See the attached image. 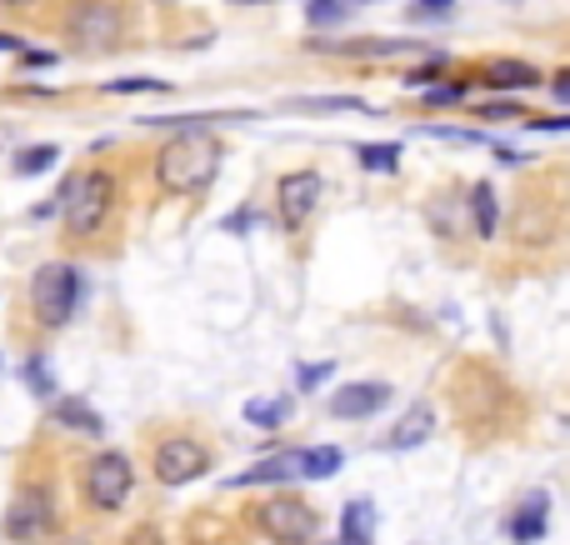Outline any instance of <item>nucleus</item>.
Instances as JSON below:
<instances>
[{
  "label": "nucleus",
  "mask_w": 570,
  "mask_h": 545,
  "mask_svg": "<svg viewBox=\"0 0 570 545\" xmlns=\"http://www.w3.org/2000/svg\"><path fill=\"white\" fill-rule=\"evenodd\" d=\"M221 161H226V145L215 135H176L155 151V180L170 196H201L221 176Z\"/></svg>",
  "instance_id": "1"
},
{
  "label": "nucleus",
  "mask_w": 570,
  "mask_h": 545,
  "mask_svg": "<svg viewBox=\"0 0 570 545\" xmlns=\"http://www.w3.org/2000/svg\"><path fill=\"white\" fill-rule=\"evenodd\" d=\"M60 205H66V236L95 240L116 215V176L110 170H81L60 190Z\"/></svg>",
  "instance_id": "2"
},
{
  "label": "nucleus",
  "mask_w": 570,
  "mask_h": 545,
  "mask_svg": "<svg viewBox=\"0 0 570 545\" xmlns=\"http://www.w3.org/2000/svg\"><path fill=\"white\" fill-rule=\"evenodd\" d=\"M81 306V271L66 261H50L31 275V316L46 325V331H60L66 320Z\"/></svg>",
  "instance_id": "3"
},
{
  "label": "nucleus",
  "mask_w": 570,
  "mask_h": 545,
  "mask_svg": "<svg viewBox=\"0 0 570 545\" xmlns=\"http://www.w3.org/2000/svg\"><path fill=\"white\" fill-rule=\"evenodd\" d=\"M66 36L81 56H106L126 40V5L120 0H81L66 21Z\"/></svg>",
  "instance_id": "4"
},
{
  "label": "nucleus",
  "mask_w": 570,
  "mask_h": 545,
  "mask_svg": "<svg viewBox=\"0 0 570 545\" xmlns=\"http://www.w3.org/2000/svg\"><path fill=\"white\" fill-rule=\"evenodd\" d=\"M250 521L261 525V535L271 545H316V535H321V516H316V510H310L300 496L261 500Z\"/></svg>",
  "instance_id": "5"
},
{
  "label": "nucleus",
  "mask_w": 570,
  "mask_h": 545,
  "mask_svg": "<svg viewBox=\"0 0 570 545\" xmlns=\"http://www.w3.org/2000/svg\"><path fill=\"white\" fill-rule=\"evenodd\" d=\"M81 490H85V506H91V510H120L126 500H131V490H135L131 455H120V451L91 455V461H85Z\"/></svg>",
  "instance_id": "6"
},
{
  "label": "nucleus",
  "mask_w": 570,
  "mask_h": 545,
  "mask_svg": "<svg viewBox=\"0 0 570 545\" xmlns=\"http://www.w3.org/2000/svg\"><path fill=\"white\" fill-rule=\"evenodd\" d=\"M151 471L161 486H190L211 471V451H205L195 436H166L151 455Z\"/></svg>",
  "instance_id": "7"
},
{
  "label": "nucleus",
  "mask_w": 570,
  "mask_h": 545,
  "mask_svg": "<svg viewBox=\"0 0 570 545\" xmlns=\"http://www.w3.org/2000/svg\"><path fill=\"white\" fill-rule=\"evenodd\" d=\"M56 535V500L46 490H21L5 510V541L11 545H46Z\"/></svg>",
  "instance_id": "8"
},
{
  "label": "nucleus",
  "mask_w": 570,
  "mask_h": 545,
  "mask_svg": "<svg viewBox=\"0 0 570 545\" xmlns=\"http://www.w3.org/2000/svg\"><path fill=\"white\" fill-rule=\"evenodd\" d=\"M321 196H325V176H321V170H290V176H281V186H275L281 221H285L290 230H300L310 215H316Z\"/></svg>",
  "instance_id": "9"
},
{
  "label": "nucleus",
  "mask_w": 570,
  "mask_h": 545,
  "mask_svg": "<svg viewBox=\"0 0 570 545\" xmlns=\"http://www.w3.org/2000/svg\"><path fill=\"white\" fill-rule=\"evenodd\" d=\"M391 405V386L385 380H351L331 395V415L335 420H366V415L385 411Z\"/></svg>",
  "instance_id": "10"
},
{
  "label": "nucleus",
  "mask_w": 570,
  "mask_h": 545,
  "mask_svg": "<svg viewBox=\"0 0 570 545\" xmlns=\"http://www.w3.org/2000/svg\"><path fill=\"white\" fill-rule=\"evenodd\" d=\"M331 56L345 60H391V56H430L420 40H405V36H360V40H331Z\"/></svg>",
  "instance_id": "11"
},
{
  "label": "nucleus",
  "mask_w": 570,
  "mask_h": 545,
  "mask_svg": "<svg viewBox=\"0 0 570 545\" xmlns=\"http://www.w3.org/2000/svg\"><path fill=\"white\" fill-rule=\"evenodd\" d=\"M430 430H436V405L420 401V405H411V411H405L401 420L391 426V436H385V451H416V446H426V440H430Z\"/></svg>",
  "instance_id": "12"
},
{
  "label": "nucleus",
  "mask_w": 570,
  "mask_h": 545,
  "mask_svg": "<svg viewBox=\"0 0 570 545\" xmlns=\"http://www.w3.org/2000/svg\"><path fill=\"white\" fill-rule=\"evenodd\" d=\"M300 475V451H275L265 461H256L250 471H240L230 486H285Z\"/></svg>",
  "instance_id": "13"
},
{
  "label": "nucleus",
  "mask_w": 570,
  "mask_h": 545,
  "mask_svg": "<svg viewBox=\"0 0 570 545\" xmlns=\"http://www.w3.org/2000/svg\"><path fill=\"white\" fill-rule=\"evenodd\" d=\"M541 81H546L541 66H531L521 56H496L486 66V85H496V91H535Z\"/></svg>",
  "instance_id": "14"
},
{
  "label": "nucleus",
  "mask_w": 570,
  "mask_h": 545,
  "mask_svg": "<svg viewBox=\"0 0 570 545\" xmlns=\"http://www.w3.org/2000/svg\"><path fill=\"white\" fill-rule=\"evenodd\" d=\"M546 516H550V500H546V490H535L531 500H521V510H515L511 521H506V531H511L515 545H531L546 535Z\"/></svg>",
  "instance_id": "15"
},
{
  "label": "nucleus",
  "mask_w": 570,
  "mask_h": 545,
  "mask_svg": "<svg viewBox=\"0 0 570 545\" xmlns=\"http://www.w3.org/2000/svg\"><path fill=\"white\" fill-rule=\"evenodd\" d=\"M230 120H250V110H195V116H145L141 126H155V131H205V126H230Z\"/></svg>",
  "instance_id": "16"
},
{
  "label": "nucleus",
  "mask_w": 570,
  "mask_h": 545,
  "mask_svg": "<svg viewBox=\"0 0 570 545\" xmlns=\"http://www.w3.org/2000/svg\"><path fill=\"white\" fill-rule=\"evenodd\" d=\"M471 221H475V236H496L500 226V201H496V186L490 180H475L471 186Z\"/></svg>",
  "instance_id": "17"
},
{
  "label": "nucleus",
  "mask_w": 570,
  "mask_h": 545,
  "mask_svg": "<svg viewBox=\"0 0 570 545\" xmlns=\"http://www.w3.org/2000/svg\"><path fill=\"white\" fill-rule=\"evenodd\" d=\"M341 545H370V535H376V506L370 500H351V506L341 510Z\"/></svg>",
  "instance_id": "18"
},
{
  "label": "nucleus",
  "mask_w": 570,
  "mask_h": 545,
  "mask_svg": "<svg viewBox=\"0 0 570 545\" xmlns=\"http://www.w3.org/2000/svg\"><path fill=\"white\" fill-rule=\"evenodd\" d=\"M341 465H345L341 446H316V451H300V475H306V481H325V475H335Z\"/></svg>",
  "instance_id": "19"
},
{
  "label": "nucleus",
  "mask_w": 570,
  "mask_h": 545,
  "mask_svg": "<svg viewBox=\"0 0 570 545\" xmlns=\"http://www.w3.org/2000/svg\"><path fill=\"white\" fill-rule=\"evenodd\" d=\"M356 161L360 170H370V176H395L401 170V145H356Z\"/></svg>",
  "instance_id": "20"
},
{
  "label": "nucleus",
  "mask_w": 570,
  "mask_h": 545,
  "mask_svg": "<svg viewBox=\"0 0 570 545\" xmlns=\"http://www.w3.org/2000/svg\"><path fill=\"white\" fill-rule=\"evenodd\" d=\"M290 110H316V116H331V110H356V116H370L366 100L356 95H306V100H290Z\"/></svg>",
  "instance_id": "21"
},
{
  "label": "nucleus",
  "mask_w": 570,
  "mask_h": 545,
  "mask_svg": "<svg viewBox=\"0 0 570 545\" xmlns=\"http://www.w3.org/2000/svg\"><path fill=\"white\" fill-rule=\"evenodd\" d=\"M56 161H60L56 145H25V151H15L11 170H15V176H46Z\"/></svg>",
  "instance_id": "22"
},
{
  "label": "nucleus",
  "mask_w": 570,
  "mask_h": 545,
  "mask_svg": "<svg viewBox=\"0 0 570 545\" xmlns=\"http://www.w3.org/2000/svg\"><path fill=\"white\" fill-rule=\"evenodd\" d=\"M285 415H290V401H285V395H271V401H250L246 405V420H250V426H261V430L285 426Z\"/></svg>",
  "instance_id": "23"
},
{
  "label": "nucleus",
  "mask_w": 570,
  "mask_h": 545,
  "mask_svg": "<svg viewBox=\"0 0 570 545\" xmlns=\"http://www.w3.org/2000/svg\"><path fill=\"white\" fill-rule=\"evenodd\" d=\"M356 11L351 0H310V11H306V21L316 25V31H331V25H341L345 15Z\"/></svg>",
  "instance_id": "24"
},
{
  "label": "nucleus",
  "mask_w": 570,
  "mask_h": 545,
  "mask_svg": "<svg viewBox=\"0 0 570 545\" xmlns=\"http://www.w3.org/2000/svg\"><path fill=\"white\" fill-rule=\"evenodd\" d=\"M56 420L60 426H75V430H100V415H95L91 405H81V401H60Z\"/></svg>",
  "instance_id": "25"
},
{
  "label": "nucleus",
  "mask_w": 570,
  "mask_h": 545,
  "mask_svg": "<svg viewBox=\"0 0 570 545\" xmlns=\"http://www.w3.org/2000/svg\"><path fill=\"white\" fill-rule=\"evenodd\" d=\"M420 100H426V106H436V110H455V106L465 100V81H455V85H430Z\"/></svg>",
  "instance_id": "26"
},
{
  "label": "nucleus",
  "mask_w": 570,
  "mask_h": 545,
  "mask_svg": "<svg viewBox=\"0 0 570 545\" xmlns=\"http://www.w3.org/2000/svg\"><path fill=\"white\" fill-rule=\"evenodd\" d=\"M455 0H411V21H451Z\"/></svg>",
  "instance_id": "27"
},
{
  "label": "nucleus",
  "mask_w": 570,
  "mask_h": 545,
  "mask_svg": "<svg viewBox=\"0 0 570 545\" xmlns=\"http://www.w3.org/2000/svg\"><path fill=\"white\" fill-rule=\"evenodd\" d=\"M446 60H451V56H446V50H430V60H426V66H416V71L405 75V81H411V85H430V81H436V71H440V66H446Z\"/></svg>",
  "instance_id": "28"
},
{
  "label": "nucleus",
  "mask_w": 570,
  "mask_h": 545,
  "mask_svg": "<svg viewBox=\"0 0 570 545\" xmlns=\"http://www.w3.org/2000/svg\"><path fill=\"white\" fill-rule=\"evenodd\" d=\"M331 370H335L331 360H316V366H300V370H296V376H300V391H316V386H321V380L331 376Z\"/></svg>",
  "instance_id": "29"
},
{
  "label": "nucleus",
  "mask_w": 570,
  "mask_h": 545,
  "mask_svg": "<svg viewBox=\"0 0 570 545\" xmlns=\"http://www.w3.org/2000/svg\"><path fill=\"white\" fill-rule=\"evenodd\" d=\"M25 380H31V391H36V395H50V370H46V360H25Z\"/></svg>",
  "instance_id": "30"
},
{
  "label": "nucleus",
  "mask_w": 570,
  "mask_h": 545,
  "mask_svg": "<svg viewBox=\"0 0 570 545\" xmlns=\"http://www.w3.org/2000/svg\"><path fill=\"white\" fill-rule=\"evenodd\" d=\"M116 91H166V81H151V75H131V81H116L110 85V95Z\"/></svg>",
  "instance_id": "31"
},
{
  "label": "nucleus",
  "mask_w": 570,
  "mask_h": 545,
  "mask_svg": "<svg viewBox=\"0 0 570 545\" xmlns=\"http://www.w3.org/2000/svg\"><path fill=\"white\" fill-rule=\"evenodd\" d=\"M480 116L486 120H511V116H521V106H515V100H490V106H480Z\"/></svg>",
  "instance_id": "32"
},
{
  "label": "nucleus",
  "mask_w": 570,
  "mask_h": 545,
  "mask_svg": "<svg viewBox=\"0 0 570 545\" xmlns=\"http://www.w3.org/2000/svg\"><path fill=\"white\" fill-rule=\"evenodd\" d=\"M531 131H570V116H535Z\"/></svg>",
  "instance_id": "33"
},
{
  "label": "nucleus",
  "mask_w": 570,
  "mask_h": 545,
  "mask_svg": "<svg viewBox=\"0 0 570 545\" xmlns=\"http://www.w3.org/2000/svg\"><path fill=\"white\" fill-rule=\"evenodd\" d=\"M550 91H556V100H566V106H570V66H566V71H556Z\"/></svg>",
  "instance_id": "34"
},
{
  "label": "nucleus",
  "mask_w": 570,
  "mask_h": 545,
  "mask_svg": "<svg viewBox=\"0 0 570 545\" xmlns=\"http://www.w3.org/2000/svg\"><path fill=\"white\" fill-rule=\"evenodd\" d=\"M60 56H50V50H31V56H25V66H56Z\"/></svg>",
  "instance_id": "35"
},
{
  "label": "nucleus",
  "mask_w": 570,
  "mask_h": 545,
  "mask_svg": "<svg viewBox=\"0 0 570 545\" xmlns=\"http://www.w3.org/2000/svg\"><path fill=\"white\" fill-rule=\"evenodd\" d=\"M0 50H21V40H15V36H0Z\"/></svg>",
  "instance_id": "36"
},
{
  "label": "nucleus",
  "mask_w": 570,
  "mask_h": 545,
  "mask_svg": "<svg viewBox=\"0 0 570 545\" xmlns=\"http://www.w3.org/2000/svg\"><path fill=\"white\" fill-rule=\"evenodd\" d=\"M230 5H265V0H230Z\"/></svg>",
  "instance_id": "37"
},
{
  "label": "nucleus",
  "mask_w": 570,
  "mask_h": 545,
  "mask_svg": "<svg viewBox=\"0 0 570 545\" xmlns=\"http://www.w3.org/2000/svg\"><path fill=\"white\" fill-rule=\"evenodd\" d=\"M351 5H370V0H351Z\"/></svg>",
  "instance_id": "38"
}]
</instances>
